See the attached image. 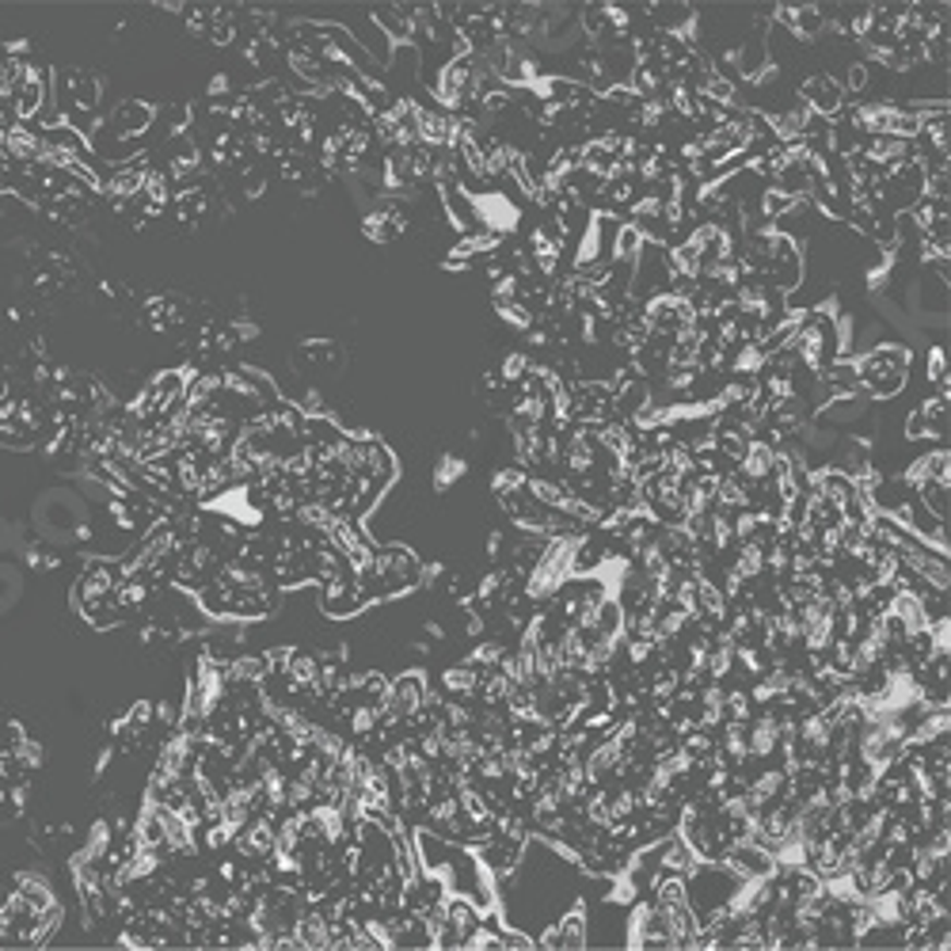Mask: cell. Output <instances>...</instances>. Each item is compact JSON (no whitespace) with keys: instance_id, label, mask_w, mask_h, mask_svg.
<instances>
[{"instance_id":"6da1fadb","label":"cell","mask_w":951,"mask_h":951,"mask_svg":"<svg viewBox=\"0 0 951 951\" xmlns=\"http://www.w3.org/2000/svg\"><path fill=\"white\" fill-rule=\"evenodd\" d=\"M906 369H910L906 346H879V351H871L868 358L856 366V381H861V392L887 400L906 385Z\"/></svg>"},{"instance_id":"7a4b0ae2","label":"cell","mask_w":951,"mask_h":951,"mask_svg":"<svg viewBox=\"0 0 951 951\" xmlns=\"http://www.w3.org/2000/svg\"><path fill=\"white\" fill-rule=\"evenodd\" d=\"M948 435V397H929L910 412L906 438H944Z\"/></svg>"}]
</instances>
